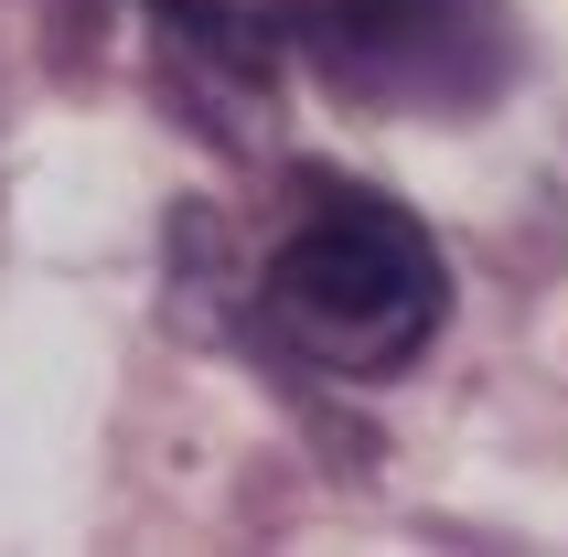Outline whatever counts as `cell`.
Returning a JSON list of instances; mask_svg holds the SVG:
<instances>
[{
  "label": "cell",
  "instance_id": "1",
  "mask_svg": "<svg viewBox=\"0 0 568 557\" xmlns=\"http://www.w3.org/2000/svg\"><path fill=\"white\" fill-rule=\"evenodd\" d=\"M257 322L280 354L344 386L408 375L450 322V257L440 236L376 183H301L290 225L257 257Z\"/></svg>",
  "mask_w": 568,
  "mask_h": 557
},
{
  "label": "cell",
  "instance_id": "2",
  "mask_svg": "<svg viewBox=\"0 0 568 557\" xmlns=\"http://www.w3.org/2000/svg\"><path fill=\"white\" fill-rule=\"evenodd\" d=\"M268 32L386 119H462L505 87V0H280Z\"/></svg>",
  "mask_w": 568,
  "mask_h": 557
},
{
  "label": "cell",
  "instance_id": "3",
  "mask_svg": "<svg viewBox=\"0 0 568 557\" xmlns=\"http://www.w3.org/2000/svg\"><path fill=\"white\" fill-rule=\"evenodd\" d=\"M183 54H204V64H225V75H257L268 64V22H257L247 0H140Z\"/></svg>",
  "mask_w": 568,
  "mask_h": 557
}]
</instances>
